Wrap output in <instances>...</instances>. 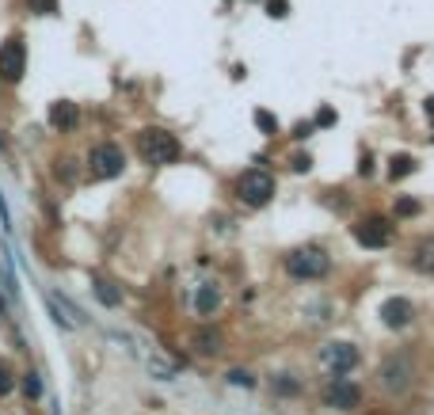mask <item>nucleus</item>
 <instances>
[{
	"label": "nucleus",
	"instance_id": "obj_26",
	"mask_svg": "<svg viewBox=\"0 0 434 415\" xmlns=\"http://www.w3.org/2000/svg\"><path fill=\"white\" fill-rule=\"evenodd\" d=\"M294 171H309V156H294Z\"/></svg>",
	"mask_w": 434,
	"mask_h": 415
},
{
	"label": "nucleus",
	"instance_id": "obj_24",
	"mask_svg": "<svg viewBox=\"0 0 434 415\" xmlns=\"http://www.w3.org/2000/svg\"><path fill=\"white\" fill-rule=\"evenodd\" d=\"M316 126H336V111H332V107L316 111Z\"/></svg>",
	"mask_w": 434,
	"mask_h": 415
},
{
	"label": "nucleus",
	"instance_id": "obj_19",
	"mask_svg": "<svg viewBox=\"0 0 434 415\" xmlns=\"http://www.w3.org/2000/svg\"><path fill=\"white\" fill-rule=\"evenodd\" d=\"M225 381L229 385H240V389H252V374H244V370H229V374H225Z\"/></svg>",
	"mask_w": 434,
	"mask_h": 415
},
{
	"label": "nucleus",
	"instance_id": "obj_2",
	"mask_svg": "<svg viewBox=\"0 0 434 415\" xmlns=\"http://www.w3.org/2000/svg\"><path fill=\"white\" fill-rule=\"evenodd\" d=\"M237 195H240V202H248V206H267L270 198H274V175H270L267 168H248L237 180Z\"/></svg>",
	"mask_w": 434,
	"mask_h": 415
},
{
	"label": "nucleus",
	"instance_id": "obj_12",
	"mask_svg": "<svg viewBox=\"0 0 434 415\" xmlns=\"http://www.w3.org/2000/svg\"><path fill=\"white\" fill-rule=\"evenodd\" d=\"M411 263H415L419 270H426V275L434 278V236L419 240V244H415V255H411Z\"/></svg>",
	"mask_w": 434,
	"mask_h": 415
},
{
	"label": "nucleus",
	"instance_id": "obj_22",
	"mask_svg": "<svg viewBox=\"0 0 434 415\" xmlns=\"http://www.w3.org/2000/svg\"><path fill=\"white\" fill-rule=\"evenodd\" d=\"M23 392H27V396H42V381H39V374H27L23 377Z\"/></svg>",
	"mask_w": 434,
	"mask_h": 415
},
{
	"label": "nucleus",
	"instance_id": "obj_6",
	"mask_svg": "<svg viewBox=\"0 0 434 415\" xmlns=\"http://www.w3.org/2000/svg\"><path fill=\"white\" fill-rule=\"evenodd\" d=\"M377 381L385 385L389 392H404L411 385V362L404 359V354L385 359V362H381V370H377Z\"/></svg>",
	"mask_w": 434,
	"mask_h": 415
},
{
	"label": "nucleus",
	"instance_id": "obj_1",
	"mask_svg": "<svg viewBox=\"0 0 434 415\" xmlns=\"http://www.w3.org/2000/svg\"><path fill=\"white\" fill-rule=\"evenodd\" d=\"M183 153L180 138L168 130H160V126H145V130L138 134V156L145 164H153V168H164V164H172L175 156Z\"/></svg>",
	"mask_w": 434,
	"mask_h": 415
},
{
	"label": "nucleus",
	"instance_id": "obj_4",
	"mask_svg": "<svg viewBox=\"0 0 434 415\" xmlns=\"http://www.w3.org/2000/svg\"><path fill=\"white\" fill-rule=\"evenodd\" d=\"M88 164H91V175H99V180H115V175H122L126 156H122V149H118L115 141H103V145L91 149Z\"/></svg>",
	"mask_w": 434,
	"mask_h": 415
},
{
	"label": "nucleus",
	"instance_id": "obj_20",
	"mask_svg": "<svg viewBox=\"0 0 434 415\" xmlns=\"http://www.w3.org/2000/svg\"><path fill=\"white\" fill-rule=\"evenodd\" d=\"M31 4V12H39V16H54L58 12V0H27Z\"/></svg>",
	"mask_w": 434,
	"mask_h": 415
},
{
	"label": "nucleus",
	"instance_id": "obj_3",
	"mask_svg": "<svg viewBox=\"0 0 434 415\" xmlns=\"http://www.w3.org/2000/svg\"><path fill=\"white\" fill-rule=\"evenodd\" d=\"M328 267H332V259L320 248H297V252L286 255V270L294 278H320V275H328Z\"/></svg>",
	"mask_w": 434,
	"mask_h": 415
},
{
	"label": "nucleus",
	"instance_id": "obj_23",
	"mask_svg": "<svg viewBox=\"0 0 434 415\" xmlns=\"http://www.w3.org/2000/svg\"><path fill=\"white\" fill-rule=\"evenodd\" d=\"M396 213H400V217H408V213H419V202H415V198H400V202H396Z\"/></svg>",
	"mask_w": 434,
	"mask_h": 415
},
{
	"label": "nucleus",
	"instance_id": "obj_9",
	"mask_svg": "<svg viewBox=\"0 0 434 415\" xmlns=\"http://www.w3.org/2000/svg\"><path fill=\"white\" fill-rule=\"evenodd\" d=\"M354 240H358L362 248H385L389 240H393V233H389V221L381 217H366L354 225Z\"/></svg>",
	"mask_w": 434,
	"mask_h": 415
},
{
	"label": "nucleus",
	"instance_id": "obj_14",
	"mask_svg": "<svg viewBox=\"0 0 434 415\" xmlns=\"http://www.w3.org/2000/svg\"><path fill=\"white\" fill-rule=\"evenodd\" d=\"M221 305V297H217V290L213 286H198V293H195V309L202 312V317H210L213 309Z\"/></svg>",
	"mask_w": 434,
	"mask_h": 415
},
{
	"label": "nucleus",
	"instance_id": "obj_28",
	"mask_svg": "<svg viewBox=\"0 0 434 415\" xmlns=\"http://www.w3.org/2000/svg\"><path fill=\"white\" fill-rule=\"evenodd\" d=\"M0 312H4V301H0Z\"/></svg>",
	"mask_w": 434,
	"mask_h": 415
},
{
	"label": "nucleus",
	"instance_id": "obj_11",
	"mask_svg": "<svg viewBox=\"0 0 434 415\" xmlns=\"http://www.w3.org/2000/svg\"><path fill=\"white\" fill-rule=\"evenodd\" d=\"M76 123H80V107H76V103L58 99V103L50 107V126H54V130L69 134V130H76Z\"/></svg>",
	"mask_w": 434,
	"mask_h": 415
},
{
	"label": "nucleus",
	"instance_id": "obj_18",
	"mask_svg": "<svg viewBox=\"0 0 434 415\" xmlns=\"http://www.w3.org/2000/svg\"><path fill=\"white\" fill-rule=\"evenodd\" d=\"M255 126H259L263 134H279V118L270 111H255Z\"/></svg>",
	"mask_w": 434,
	"mask_h": 415
},
{
	"label": "nucleus",
	"instance_id": "obj_13",
	"mask_svg": "<svg viewBox=\"0 0 434 415\" xmlns=\"http://www.w3.org/2000/svg\"><path fill=\"white\" fill-rule=\"evenodd\" d=\"M195 350H202V354H217V350H221V332H217V328H202V332L195 335Z\"/></svg>",
	"mask_w": 434,
	"mask_h": 415
},
{
	"label": "nucleus",
	"instance_id": "obj_10",
	"mask_svg": "<svg viewBox=\"0 0 434 415\" xmlns=\"http://www.w3.org/2000/svg\"><path fill=\"white\" fill-rule=\"evenodd\" d=\"M411 320H415V309H411L408 297H389V301H381V324L393 328V332H400V328H408Z\"/></svg>",
	"mask_w": 434,
	"mask_h": 415
},
{
	"label": "nucleus",
	"instance_id": "obj_15",
	"mask_svg": "<svg viewBox=\"0 0 434 415\" xmlns=\"http://www.w3.org/2000/svg\"><path fill=\"white\" fill-rule=\"evenodd\" d=\"M96 297H99L103 305H118V301H122L118 286H115V282H107V278H99V282H96Z\"/></svg>",
	"mask_w": 434,
	"mask_h": 415
},
{
	"label": "nucleus",
	"instance_id": "obj_8",
	"mask_svg": "<svg viewBox=\"0 0 434 415\" xmlns=\"http://www.w3.org/2000/svg\"><path fill=\"white\" fill-rule=\"evenodd\" d=\"M320 362H324L332 374H351V370L358 366V347H354V343H328L324 354H320Z\"/></svg>",
	"mask_w": 434,
	"mask_h": 415
},
{
	"label": "nucleus",
	"instance_id": "obj_27",
	"mask_svg": "<svg viewBox=\"0 0 434 415\" xmlns=\"http://www.w3.org/2000/svg\"><path fill=\"white\" fill-rule=\"evenodd\" d=\"M426 114H431V118H434V99H426Z\"/></svg>",
	"mask_w": 434,
	"mask_h": 415
},
{
	"label": "nucleus",
	"instance_id": "obj_5",
	"mask_svg": "<svg viewBox=\"0 0 434 415\" xmlns=\"http://www.w3.org/2000/svg\"><path fill=\"white\" fill-rule=\"evenodd\" d=\"M23 69H27V46H23L19 34H12V39L0 46V76L16 84V81H23Z\"/></svg>",
	"mask_w": 434,
	"mask_h": 415
},
{
	"label": "nucleus",
	"instance_id": "obj_16",
	"mask_svg": "<svg viewBox=\"0 0 434 415\" xmlns=\"http://www.w3.org/2000/svg\"><path fill=\"white\" fill-rule=\"evenodd\" d=\"M408 171H415V156H408V153L393 156V168H389V175H393V180H404Z\"/></svg>",
	"mask_w": 434,
	"mask_h": 415
},
{
	"label": "nucleus",
	"instance_id": "obj_25",
	"mask_svg": "<svg viewBox=\"0 0 434 415\" xmlns=\"http://www.w3.org/2000/svg\"><path fill=\"white\" fill-rule=\"evenodd\" d=\"M267 12L274 19H282V16H286V0H267Z\"/></svg>",
	"mask_w": 434,
	"mask_h": 415
},
{
	"label": "nucleus",
	"instance_id": "obj_7",
	"mask_svg": "<svg viewBox=\"0 0 434 415\" xmlns=\"http://www.w3.org/2000/svg\"><path fill=\"white\" fill-rule=\"evenodd\" d=\"M324 400H328V407H336V412H351V407H358L362 392H358V385H354L351 377L339 374L336 381L324 389Z\"/></svg>",
	"mask_w": 434,
	"mask_h": 415
},
{
	"label": "nucleus",
	"instance_id": "obj_21",
	"mask_svg": "<svg viewBox=\"0 0 434 415\" xmlns=\"http://www.w3.org/2000/svg\"><path fill=\"white\" fill-rule=\"evenodd\" d=\"M12 389H16V377H12V370L0 362V396H8Z\"/></svg>",
	"mask_w": 434,
	"mask_h": 415
},
{
	"label": "nucleus",
	"instance_id": "obj_17",
	"mask_svg": "<svg viewBox=\"0 0 434 415\" xmlns=\"http://www.w3.org/2000/svg\"><path fill=\"white\" fill-rule=\"evenodd\" d=\"M270 385H274V392H279V396H294V392H297V381L290 374H274V381H270Z\"/></svg>",
	"mask_w": 434,
	"mask_h": 415
}]
</instances>
